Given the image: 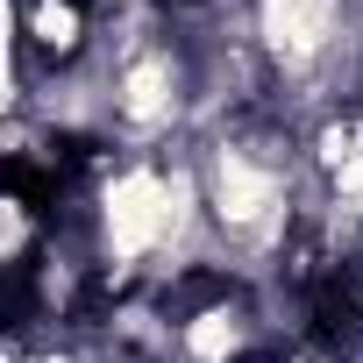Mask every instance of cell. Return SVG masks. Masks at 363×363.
<instances>
[{"label": "cell", "mask_w": 363, "mask_h": 363, "mask_svg": "<svg viewBox=\"0 0 363 363\" xmlns=\"http://www.w3.org/2000/svg\"><path fill=\"white\" fill-rule=\"evenodd\" d=\"M285 363H363V356H349V349H335V342H292Z\"/></svg>", "instance_id": "6da1fadb"}]
</instances>
